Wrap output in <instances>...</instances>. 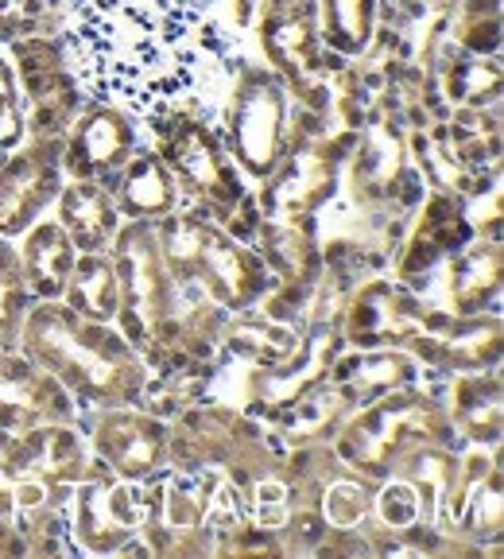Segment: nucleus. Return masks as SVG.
<instances>
[{
    "label": "nucleus",
    "instance_id": "f257e3e1",
    "mask_svg": "<svg viewBox=\"0 0 504 559\" xmlns=\"http://www.w3.org/2000/svg\"><path fill=\"white\" fill-rule=\"evenodd\" d=\"M82 90L124 114L159 117L194 102L202 70L221 59L218 27L194 0H89L62 16Z\"/></svg>",
    "mask_w": 504,
    "mask_h": 559
},
{
    "label": "nucleus",
    "instance_id": "f03ea898",
    "mask_svg": "<svg viewBox=\"0 0 504 559\" xmlns=\"http://www.w3.org/2000/svg\"><path fill=\"white\" fill-rule=\"evenodd\" d=\"M20 349L44 366L74 404L89 408L140 404L148 384V361L113 323L82 319L62 299H35V307H27Z\"/></svg>",
    "mask_w": 504,
    "mask_h": 559
},
{
    "label": "nucleus",
    "instance_id": "7ed1b4c3",
    "mask_svg": "<svg viewBox=\"0 0 504 559\" xmlns=\"http://www.w3.org/2000/svg\"><path fill=\"white\" fill-rule=\"evenodd\" d=\"M156 234L175 284L206 292L209 304H218L221 311H249L276 284L272 264L261 253H252L249 245L229 237L202 206L175 210L159 218Z\"/></svg>",
    "mask_w": 504,
    "mask_h": 559
},
{
    "label": "nucleus",
    "instance_id": "20e7f679",
    "mask_svg": "<svg viewBox=\"0 0 504 559\" xmlns=\"http://www.w3.org/2000/svg\"><path fill=\"white\" fill-rule=\"evenodd\" d=\"M454 424L439 401L416 384L365 401V408L338 431V459L361 481H384L404 451L419 443L454 447Z\"/></svg>",
    "mask_w": 504,
    "mask_h": 559
},
{
    "label": "nucleus",
    "instance_id": "39448f33",
    "mask_svg": "<svg viewBox=\"0 0 504 559\" xmlns=\"http://www.w3.org/2000/svg\"><path fill=\"white\" fill-rule=\"evenodd\" d=\"M152 129H156V152L171 167L183 194H191L218 222L233 218L244 206V175L229 156L226 140L209 124V109L202 114L199 102L175 105L152 117Z\"/></svg>",
    "mask_w": 504,
    "mask_h": 559
},
{
    "label": "nucleus",
    "instance_id": "423d86ee",
    "mask_svg": "<svg viewBox=\"0 0 504 559\" xmlns=\"http://www.w3.org/2000/svg\"><path fill=\"white\" fill-rule=\"evenodd\" d=\"M109 261L121 284V307L117 323L121 334L148 358L156 349L159 334L175 319V276L159 249L156 222H124L109 245Z\"/></svg>",
    "mask_w": 504,
    "mask_h": 559
},
{
    "label": "nucleus",
    "instance_id": "0eeeda50",
    "mask_svg": "<svg viewBox=\"0 0 504 559\" xmlns=\"http://www.w3.org/2000/svg\"><path fill=\"white\" fill-rule=\"evenodd\" d=\"M287 102L291 90L272 67H241L229 97L226 148L241 175L264 183L287 152Z\"/></svg>",
    "mask_w": 504,
    "mask_h": 559
},
{
    "label": "nucleus",
    "instance_id": "6e6552de",
    "mask_svg": "<svg viewBox=\"0 0 504 559\" xmlns=\"http://www.w3.org/2000/svg\"><path fill=\"white\" fill-rule=\"evenodd\" d=\"M4 51H9L20 97H24L27 136H62L82 105L89 102V94H82L79 74L70 67L62 32L24 35V39L4 44Z\"/></svg>",
    "mask_w": 504,
    "mask_h": 559
},
{
    "label": "nucleus",
    "instance_id": "1a4fd4ad",
    "mask_svg": "<svg viewBox=\"0 0 504 559\" xmlns=\"http://www.w3.org/2000/svg\"><path fill=\"white\" fill-rule=\"evenodd\" d=\"M70 498H74L70 536L94 556L129 551L148 516V481L117 478L101 459L86 466Z\"/></svg>",
    "mask_w": 504,
    "mask_h": 559
},
{
    "label": "nucleus",
    "instance_id": "9d476101",
    "mask_svg": "<svg viewBox=\"0 0 504 559\" xmlns=\"http://www.w3.org/2000/svg\"><path fill=\"white\" fill-rule=\"evenodd\" d=\"M62 187V140L32 136L0 156V237H20Z\"/></svg>",
    "mask_w": 504,
    "mask_h": 559
},
{
    "label": "nucleus",
    "instance_id": "9b49d317",
    "mask_svg": "<svg viewBox=\"0 0 504 559\" xmlns=\"http://www.w3.org/2000/svg\"><path fill=\"white\" fill-rule=\"evenodd\" d=\"M94 447L117 478L152 481L171 466V431L164 416L132 404H113L94 419Z\"/></svg>",
    "mask_w": 504,
    "mask_h": 559
},
{
    "label": "nucleus",
    "instance_id": "f8f14e48",
    "mask_svg": "<svg viewBox=\"0 0 504 559\" xmlns=\"http://www.w3.org/2000/svg\"><path fill=\"white\" fill-rule=\"evenodd\" d=\"M62 175L113 183L136 152V124L109 102H86L62 132Z\"/></svg>",
    "mask_w": 504,
    "mask_h": 559
},
{
    "label": "nucleus",
    "instance_id": "ddd939ff",
    "mask_svg": "<svg viewBox=\"0 0 504 559\" xmlns=\"http://www.w3.org/2000/svg\"><path fill=\"white\" fill-rule=\"evenodd\" d=\"M74 396L24 349H0V428L27 431L39 424H74Z\"/></svg>",
    "mask_w": 504,
    "mask_h": 559
},
{
    "label": "nucleus",
    "instance_id": "4468645a",
    "mask_svg": "<svg viewBox=\"0 0 504 559\" xmlns=\"http://www.w3.org/2000/svg\"><path fill=\"white\" fill-rule=\"evenodd\" d=\"M264 210L276 222H299L334 191V144L307 136L303 144L287 148L276 171L264 179Z\"/></svg>",
    "mask_w": 504,
    "mask_h": 559
},
{
    "label": "nucleus",
    "instance_id": "2eb2a0df",
    "mask_svg": "<svg viewBox=\"0 0 504 559\" xmlns=\"http://www.w3.org/2000/svg\"><path fill=\"white\" fill-rule=\"evenodd\" d=\"M404 346H411L427 366L443 369V373H466V369L496 366L501 358V319L496 314H470L461 323L446 319H427Z\"/></svg>",
    "mask_w": 504,
    "mask_h": 559
},
{
    "label": "nucleus",
    "instance_id": "dca6fc26",
    "mask_svg": "<svg viewBox=\"0 0 504 559\" xmlns=\"http://www.w3.org/2000/svg\"><path fill=\"white\" fill-rule=\"evenodd\" d=\"M427 323V314L419 304L396 284H373L353 299L346 314V338L361 349L392 346V342H408L419 326Z\"/></svg>",
    "mask_w": 504,
    "mask_h": 559
},
{
    "label": "nucleus",
    "instance_id": "f3484780",
    "mask_svg": "<svg viewBox=\"0 0 504 559\" xmlns=\"http://www.w3.org/2000/svg\"><path fill=\"white\" fill-rule=\"evenodd\" d=\"M109 187H113V202L121 210V218L129 222H159L175 214L183 202V187H179V179L156 148L132 152L129 164L117 171Z\"/></svg>",
    "mask_w": 504,
    "mask_h": 559
},
{
    "label": "nucleus",
    "instance_id": "a211bd4d",
    "mask_svg": "<svg viewBox=\"0 0 504 559\" xmlns=\"http://www.w3.org/2000/svg\"><path fill=\"white\" fill-rule=\"evenodd\" d=\"M59 226L70 234L79 253H109L117 229H121V210L113 202V187L97 179H70L59 187Z\"/></svg>",
    "mask_w": 504,
    "mask_h": 559
},
{
    "label": "nucleus",
    "instance_id": "6ab92c4d",
    "mask_svg": "<svg viewBox=\"0 0 504 559\" xmlns=\"http://www.w3.org/2000/svg\"><path fill=\"white\" fill-rule=\"evenodd\" d=\"M392 471L400 474L419 498V524L435 528L446 524L443 533H451V501L454 486H458V454L443 443H419L396 459Z\"/></svg>",
    "mask_w": 504,
    "mask_h": 559
},
{
    "label": "nucleus",
    "instance_id": "aec40b11",
    "mask_svg": "<svg viewBox=\"0 0 504 559\" xmlns=\"http://www.w3.org/2000/svg\"><path fill=\"white\" fill-rule=\"evenodd\" d=\"M74 257L79 249L59 222H32L24 229V249H20V269H24L32 299H62Z\"/></svg>",
    "mask_w": 504,
    "mask_h": 559
},
{
    "label": "nucleus",
    "instance_id": "412c9836",
    "mask_svg": "<svg viewBox=\"0 0 504 559\" xmlns=\"http://www.w3.org/2000/svg\"><path fill=\"white\" fill-rule=\"evenodd\" d=\"M451 424L478 447H501V377L493 369H466L454 377Z\"/></svg>",
    "mask_w": 504,
    "mask_h": 559
},
{
    "label": "nucleus",
    "instance_id": "4be33fe9",
    "mask_svg": "<svg viewBox=\"0 0 504 559\" xmlns=\"http://www.w3.org/2000/svg\"><path fill=\"white\" fill-rule=\"evenodd\" d=\"M419 366L411 354H400V349H365L349 361H338L334 366V384L346 389L349 401H373V396H384L392 389H404V384H416Z\"/></svg>",
    "mask_w": 504,
    "mask_h": 559
},
{
    "label": "nucleus",
    "instance_id": "5701e85b",
    "mask_svg": "<svg viewBox=\"0 0 504 559\" xmlns=\"http://www.w3.org/2000/svg\"><path fill=\"white\" fill-rule=\"evenodd\" d=\"M496 292H501V249H496V241L470 245L451 261V299L458 319L485 314V307H496Z\"/></svg>",
    "mask_w": 504,
    "mask_h": 559
},
{
    "label": "nucleus",
    "instance_id": "b1692460",
    "mask_svg": "<svg viewBox=\"0 0 504 559\" xmlns=\"http://www.w3.org/2000/svg\"><path fill=\"white\" fill-rule=\"evenodd\" d=\"M62 304L70 311H79L82 319L94 323H113L117 307H121V284H117V269L105 253H79L74 269H70Z\"/></svg>",
    "mask_w": 504,
    "mask_h": 559
},
{
    "label": "nucleus",
    "instance_id": "393cba45",
    "mask_svg": "<svg viewBox=\"0 0 504 559\" xmlns=\"http://www.w3.org/2000/svg\"><path fill=\"white\" fill-rule=\"evenodd\" d=\"M466 237H470V229H466V218H461V206L451 194H435L431 206H427L423 226H419V237L411 241L408 253H404L400 276L408 280L411 272H427L439 257L446 253L454 257L466 245Z\"/></svg>",
    "mask_w": 504,
    "mask_h": 559
},
{
    "label": "nucleus",
    "instance_id": "a878e982",
    "mask_svg": "<svg viewBox=\"0 0 504 559\" xmlns=\"http://www.w3.org/2000/svg\"><path fill=\"white\" fill-rule=\"evenodd\" d=\"M319 32L326 51L361 59L376 39V0H319Z\"/></svg>",
    "mask_w": 504,
    "mask_h": 559
},
{
    "label": "nucleus",
    "instance_id": "bb28decb",
    "mask_svg": "<svg viewBox=\"0 0 504 559\" xmlns=\"http://www.w3.org/2000/svg\"><path fill=\"white\" fill-rule=\"evenodd\" d=\"M221 338H226V346L233 349L237 358L252 361V366L261 369L284 366L303 346L296 331H287L284 323H272V319H237V323H229V331Z\"/></svg>",
    "mask_w": 504,
    "mask_h": 559
},
{
    "label": "nucleus",
    "instance_id": "cd10ccee",
    "mask_svg": "<svg viewBox=\"0 0 504 559\" xmlns=\"http://www.w3.org/2000/svg\"><path fill=\"white\" fill-rule=\"evenodd\" d=\"M446 97L458 109H485L501 102V67L496 55H466L446 62Z\"/></svg>",
    "mask_w": 504,
    "mask_h": 559
},
{
    "label": "nucleus",
    "instance_id": "c85d7f7f",
    "mask_svg": "<svg viewBox=\"0 0 504 559\" xmlns=\"http://www.w3.org/2000/svg\"><path fill=\"white\" fill-rule=\"evenodd\" d=\"M27 299H32V292H27L24 269H20V249L9 237H0V349L20 346Z\"/></svg>",
    "mask_w": 504,
    "mask_h": 559
},
{
    "label": "nucleus",
    "instance_id": "c756f323",
    "mask_svg": "<svg viewBox=\"0 0 504 559\" xmlns=\"http://www.w3.org/2000/svg\"><path fill=\"white\" fill-rule=\"evenodd\" d=\"M47 32H62L59 0H0V44Z\"/></svg>",
    "mask_w": 504,
    "mask_h": 559
},
{
    "label": "nucleus",
    "instance_id": "7c9ffc66",
    "mask_svg": "<svg viewBox=\"0 0 504 559\" xmlns=\"http://www.w3.org/2000/svg\"><path fill=\"white\" fill-rule=\"evenodd\" d=\"M369 513H373V498L361 481H331L322 489V516L338 533H353Z\"/></svg>",
    "mask_w": 504,
    "mask_h": 559
},
{
    "label": "nucleus",
    "instance_id": "2f4dec72",
    "mask_svg": "<svg viewBox=\"0 0 504 559\" xmlns=\"http://www.w3.org/2000/svg\"><path fill=\"white\" fill-rule=\"evenodd\" d=\"M27 140V117H24V97H20V82L12 59L0 44V156L12 152L16 144Z\"/></svg>",
    "mask_w": 504,
    "mask_h": 559
},
{
    "label": "nucleus",
    "instance_id": "473e14b6",
    "mask_svg": "<svg viewBox=\"0 0 504 559\" xmlns=\"http://www.w3.org/2000/svg\"><path fill=\"white\" fill-rule=\"evenodd\" d=\"M296 506H291V486L276 474H264L256 486H252L249 498V516L256 521L261 533H284V524L291 521Z\"/></svg>",
    "mask_w": 504,
    "mask_h": 559
},
{
    "label": "nucleus",
    "instance_id": "72a5a7b5",
    "mask_svg": "<svg viewBox=\"0 0 504 559\" xmlns=\"http://www.w3.org/2000/svg\"><path fill=\"white\" fill-rule=\"evenodd\" d=\"M373 509L388 533H404V528L419 524V498L404 478H392L388 486L381 489V498L373 501Z\"/></svg>",
    "mask_w": 504,
    "mask_h": 559
},
{
    "label": "nucleus",
    "instance_id": "f704fd0d",
    "mask_svg": "<svg viewBox=\"0 0 504 559\" xmlns=\"http://www.w3.org/2000/svg\"><path fill=\"white\" fill-rule=\"evenodd\" d=\"M252 4H256V0H237V20H241V24L252 16Z\"/></svg>",
    "mask_w": 504,
    "mask_h": 559
},
{
    "label": "nucleus",
    "instance_id": "c9c22d12",
    "mask_svg": "<svg viewBox=\"0 0 504 559\" xmlns=\"http://www.w3.org/2000/svg\"><path fill=\"white\" fill-rule=\"evenodd\" d=\"M67 4H70V9H74V4H89V0H67Z\"/></svg>",
    "mask_w": 504,
    "mask_h": 559
},
{
    "label": "nucleus",
    "instance_id": "e433bc0d",
    "mask_svg": "<svg viewBox=\"0 0 504 559\" xmlns=\"http://www.w3.org/2000/svg\"><path fill=\"white\" fill-rule=\"evenodd\" d=\"M194 4H199V9H202V0H194Z\"/></svg>",
    "mask_w": 504,
    "mask_h": 559
}]
</instances>
